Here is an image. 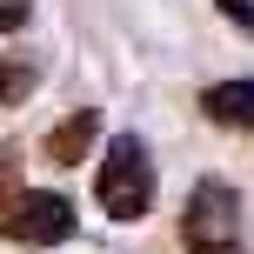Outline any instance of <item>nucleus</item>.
<instances>
[{"mask_svg":"<svg viewBox=\"0 0 254 254\" xmlns=\"http://www.w3.org/2000/svg\"><path fill=\"white\" fill-rule=\"evenodd\" d=\"M94 201L107 207V221H147L154 207V161L140 134H114L94 167Z\"/></svg>","mask_w":254,"mask_h":254,"instance_id":"obj_1","label":"nucleus"},{"mask_svg":"<svg viewBox=\"0 0 254 254\" xmlns=\"http://www.w3.org/2000/svg\"><path fill=\"white\" fill-rule=\"evenodd\" d=\"M181 248L188 254H248L241 241V194L228 181H194L188 207H181Z\"/></svg>","mask_w":254,"mask_h":254,"instance_id":"obj_2","label":"nucleus"},{"mask_svg":"<svg viewBox=\"0 0 254 254\" xmlns=\"http://www.w3.org/2000/svg\"><path fill=\"white\" fill-rule=\"evenodd\" d=\"M0 228L13 241H27V248H54V241L74 234V201L67 194H13L0 207Z\"/></svg>","mask_w":254,"mask_h":254,"instance_id":"obj_3","label":"nucleus"},{"mask_svg":"<svg viewBox=\"0 0 254 254\" xmlns=\"http://www.w3.org/2000/svg\"><path fill=\"white\" fill-rule=\"evenodd\" d=\"M201 114L214 127H241V134H254V74L248 80H214V87L201 94Z\"/></svg>","mask_w":254,"mask_h":254,"instance_id":"obj_4","label":"nucleus"},{"mask_svg":"<svg viewBox=\"0 0 254 254\" xmlns=\"http://www.w3.org/2000/svg\"><path fill=\"white\" fill-rule=\"evenodd\" d=\"M94 134H101V114H94V107H74V114H67V121L47 134V161H54V167H74V161H87Z\"/></svg>","mask_w":254,"mask_h":254,"instance_id":"obj_5","label":"nucleus"},{"mask_svg":"<svg viewBox=\"0 0 254 254\" xmlns=\"http://www.w3.org/2000/svg\"><path fill=\"white\" fill-rule=\"evenodd\" d=\"M40 80V61L34 54H0V107H20Z\"/></svg>","mask_w":254,"mask_h":254,"instance_id":"obj_6","label":"nucleus"},{"mask_svg":"<svg viewBox=\"0 0 254 254\" xmlns=\"http://www.w3.org/2000/svg\"><path fill=\"white\" fill-rule=\"evenodd\" d=\"M34 20V0H0V34H20Z\"/></svg>","mask_w":254,"mask_h":254,"instance_id":"obj_7","label":"nucleus"},{"mask_svg":"<svg viewBox=\"0 0 254 254\" xmlns=\"http://www.w3.org/2000/svg\"><path fill=\"white\" fill-rule=\"evenodd\" d=\"M221 13H228V20H241L248 34H254V0H221Z\"/></svg>","mask_w":254,"mask_h":254,"instance_id":"obj_8","label":"nucleus"}]
</instances>
